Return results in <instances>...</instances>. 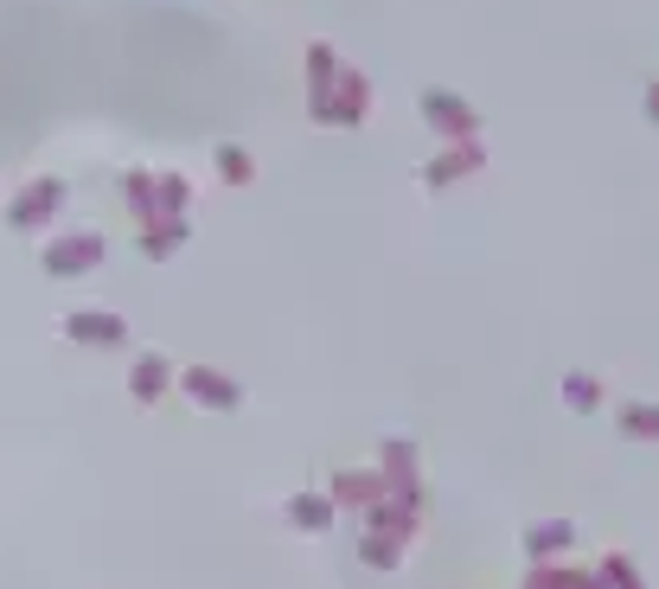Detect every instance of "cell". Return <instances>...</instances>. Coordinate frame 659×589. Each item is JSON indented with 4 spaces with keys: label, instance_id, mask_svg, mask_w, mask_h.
<instances>
[{
    "label": "cell",
    "instance_id": "cell-1",
    "mask_svg": "<svg viewBox=\"0 0 659 589\" xmlns=\"http://www.w3.org/2000/svg\"><path fill=\"white\" fill-rule=\"evenodd\" d=\"M65 333H71V340H83V346H116L128 327L116 321V314H71V321H65Z\"/></svg>",
    "mask_w": 659,
    "mask_h": 589
},
{
    "label": "cell",
    "instance_id": "cell-2",
    "mask_svg": "<svg viewBox=\"0 0 659 589\" xmlns=\"http://www.w3.org/2000/svg\"><path fill=\"white\" fill-rule=\"evenodd\" d=\"M570 544H577V526H570V519H544V526L525 532V551H532V558H558Z\"/></svg>",
    "mask_w": 659,
    "mask_h": 589
},
{
    "label": "cell",
    "instance_id": "cell-3",
    "mask_svg": "<svg viewBox=\"0 0 659 589\" xmlns=\"http://www.w3.org/2000/svg\"><path fill=\"white\" fill-rule=\"evenodd\" d=\"M186 391H193L199 404H237V384L218 379V372H186Z\"/></svg>",
    "mask_w": 659,
    "mask_h": 589
},
{
    "label": "cell",
    "instance_id": "cell-4",
    "mask_svg": "<svg viewBox=\"0 0 659 589\" xmlns=\"http://www.w3.org/2000/svg\"><path fill=\"white\" fill-rule=\"evenodd\" d=\"M97 256H102V244H97V237H83V244H51L46 263H51V269H90Z\"/></svg>",
    "mask_w": 659,
    "mask_h": 589
},
{
    "label": "cell",
    "instance_id": "cell-5",
    "mask_svg": "<svg viewBox=\"0 0 659 589\" xmlns=\"http://www.w3.org/2000/svg\"><path fill=\"white\" fill-rule=\"evenodd\" d=\"M621 435L659 442V404H621Z\"/></svg>",
    "mask_w": 659,
    "mask_h": 589
},
{
    "label": "cell",
    "instance_id": "cell-6",
    "mask_svg": "<svg viewBox=\"0 0 659 589\" xmlns=\"http://www.w3.org/2000/svg\"><path fill=\"white\" fill-rule=\"evenodd\" d=\"M423 116L449 122V135H468V128H474V116H468V109H461L455 97H423Z\"/></svg>",
    "mask_w": 659,
    "mask_h": 589
},
{
    "label": "cell",
    "instance_id": "cell-7",
    "mask_svg": "<svg viewBox=\"0 0 659 589\" xmlns=\"http://www.w3.org/2000/svg\"><path fill=\"white\" fill-rule=\"evenodd\" d=\"M596 583H602V589H647V583H640V570H635L628 558H621V551H614V558H602Z\"/></svg>",
    "mask_w": 659,
    "mask_h": 589
},
{
    "label": "cell",
    "instance_id": "cell-8",
    "mask_svg": "<svg viewBox=\"0 0 659 589\" xmlns=\"http://www.w3.org/2000/svg\"><path fill=\"white\" fill-rule=\"evenodd\" d=\"M563 397H570L577 410H596L602 404V384L589 379V372H570V379H563Z\"/></svg>",
    "mask_w": 659,
    "mask_h": 589
},
{
    "label": "cell",
    "instance_id": "cell-9",
    "mask_svg": "<svg viewBox=\"0 0 659 589\" xmlns=\"http://www.w3.org/2000/svg\"><path fill=\"white\" fill-rule=\"evenodd\" d=\"M160 384H167V365H160V359H141V372H135V397H160Z\"/></svg>",
    "mask_w": 659,
    "mask_h": 589
},
{
    "label": "cell",
    "instance_id": "cell-10",
    "mask_svg": "<svg viewBox=\"0 0 659 589\" xmlns=\"http://www.w3.org/2000/svg\"><path fill=\"white\" fill-rule=\"evenodd\" d=\"M474 160H481L474 148H468V154H449V160H435V167H430V179H435V186H449V179H455V174H468Z\"/></svg>",
    "mask_w": 659,
    "mask_h": 589
},
{
    "label": "cell",
    "instance_id": "cell-11",
    "mask_svg": "<svg viewBox=\"0 0 659 589\" xmlns=\"http://www.w3.org/2000/svg\"><path fill=\"white\" fill-rule=\"evenodd\" d=\"M51 199H58V186H39L26 205H13V225H26V218H39V212H51Z\"/></svg>",
    "mask_w": 659,
    "mask_h": 589
},
{
    "label": "cell",
    "instance_id": "cell-12",
    "mask_svg": "<svg viewBox=\"0 0 659 589\" xmlns=\"http://www.w3.org/2000/svg\"><path fill=\"white\" fill-rule=\"evenodd\" d=\"M295 519H302V526H327L333 507H327V500H295Z\"/></svg>",
    "mask_w": 659,
    "mask_h": 589
},
{
    "label": "cell",
    "instance_id": "cell-13",
    "mask_svg": "<svg viewBox=\"0 0 659 589\" xmlns=\"http://www.w3.org/2000/svg\"><path fill=\"white\" fill-rule=\"evenodd\" d=\"M218 167H225V174H237V179H250V160H244L237 148H218Z\"/></svg>",
    "mask_w": 659,
    "mask_h": 589
},
{
    "label": "cell",
    "instance_id": "cell-14",
    "mask_svg": "<svg viewBox=\"0 0 659 589\" xmlns=\"http://www.w3.org/2000/svg\"><path fill=\"white\" fill-rule=\"evenodd\" d=\"M647 116H653V122H659V84H653V90H647Z\"/></svg>",
    "mask_w": 659,
    "mask_h": 589
}]
</instances>
